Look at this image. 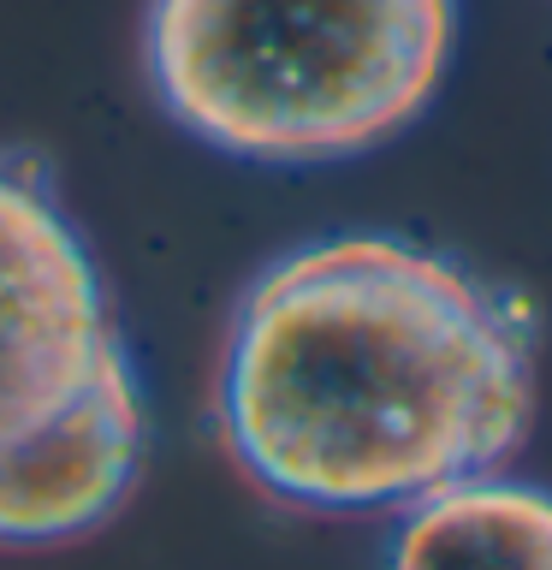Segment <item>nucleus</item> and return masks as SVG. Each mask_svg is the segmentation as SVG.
<instances>
[{"instance_id": "obj_1", "label": "nucleus", "mask_w": 552, "mask_h": 570, "mask_svg": "<svg viewBox=\"0 0 552 570\" xmlns=\"http://www.w3.org/2000/svg\"><path fill=\"white\" fill-rule=\"evenodd\" d=\"M231 463L297 511H404L505 470L534 428V315L398 232H327L262 262L214 374Z\"/></svg>"}, {"instance_id": "obj_2", "label": "nucleus", "mask_w": 552, "mask_h": 570, "mask_svg": "<svg viewBox=\"0 0 552 570\" xmlns=\"http://www.w3.org/2000/svg\"><path fill=\"white\" fill-rule=\"evenodd\" d=\"M457 53V0H149L142 71L185 137L338 167L404 137Z\"/></svg>"}, {"instance_id": "obj_3", "label": "nucleus", "mask_w": 552, "mask_h": 570, "mask_svg": "<svg viewBox=\"0 0 552 570\" xmlns=\"http://www.w3.org/2000/svg\"><path fill=\"white\" fill-rule=\"evenodd\" d=\"M142 458L149 392L89 232L0 149V552L96 534Z\"/></svg>"}, {"instance_id": "obj_4", "label": "nucleus", "mask_w": 552, "mask_h": 570, "mask_svg": "<svg viewBox=\"0 0 552 570\" xmlns=\"http://www.w3.org/2000/svg\"><path fill=\"white\" fill-rule=\"evenodd\" d=\"M381 570H552V488L481 470L422 493L392 523Z\"/></svg>"}]
</instances>
